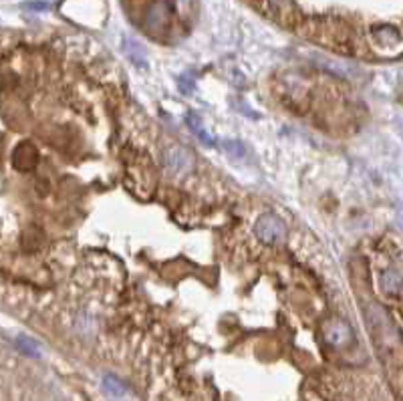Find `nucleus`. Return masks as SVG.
Segmentation results:
<instances>
[{"mask_svg":"<svg viewBox=\"0 0 403 401\" xmlns=\"http://www.w3.org/2000/svg\"><path fill=\"white\" fill-rule=\"evenodd\" d=\"M163 168L174 178H184L194 170V155L182 146H174L163 154Z\"/></svg>","mask_w":403,"mask_h":401,"instance_id":"nucleus-1","label":"nucleus"},{"mask_svg":"<svg viewBox=\"0 0 403 401\" xmlns=\"http://www.w3.org/2000/svg\"><path fill=\"white\" fill-rule=\"evenodd\" d=\"M254 232L266 244H279L286 238V226L275 214H264V216L258 218V222L254 226Z\"/></svg>","mask_w":403,"mask_h":401,"instance_id":"nucleus-2","label":"nucleus"},{"mask_svg":"<svg viewBox=\"0 0 403 401\" xmlns=\"http://www.w3.org/2000/svg\"><path fill=\"white\" fill-rule=\"evenodd\" d=\"M325 339L335 347H347L353 343V331L345 321H329L325 325Z\"/></svg>","mask_w":403,"mask_h":401,"instance_id":"nucleus-3","label":"nucleus"},{"mask_svg":"<svg viewBox=\"0 0 403 401\" xmlns=\"http://www.w3.org/2000/svg\"><path fill=\"white\" fill-rule=\"evenodd\" d=\"M379 284L385 295L400 299L402 297V275L395 268H387L379 275Z\"/></svg>","mask_w":403,"mask_h":401,"instance_id":"nucleus-4","label":"nucleus"},{"mask_svg":"<svg viewBox=\"0 0 403 401\" xmlns=\"http://www.w3.org/2000/svg\"><path fill=\"white\" fill-rule=\"evenodd\" d=\"M168 23V8L163 4H155L154 8L148 12V25L152 29H159Z\"/></svg>","mask_w":403,"mask_h":401,"instance_id":"nucleus-5","label":"nucleus"},{"mask_svg":"<svg viewBox=\"0 0 403 401\" xmlns=\"http://www.w3.org/2000/svg\"><path fill=\"white\" fill-rule=\"evenodd\" d=\"M187 125H189V129L202 139V144H206V146H212L214 144V139L210 137V133L206 131V127L202 125V122H200V117H196V115H187Z\"/></svg>","mask_w":403,"mask_h":401,"instance_id":"nucleus-6","label":"nucleus"},{"mask_svg":"<svg viewBox=\"0 0 403 401\" xmlns=\"http://www.w3.org/2000/svg\"><path fill=\"white\" fill-rule=\"evenodd\" d=\"M75 329H77L81 335H91L95 331V319L93 317H89V314H79V317H77Z\"/></svg>","mask_w":403,"mask_h":401,"instance_id":"nucleus-7","label":"nucleus"},{"mask_svg":"<svg viewBox=\"0 0 403 401\" xmlns=\"http://www.w3.org/2000/svg\"><path fill=\"white\" fill-rule=\"evenodd\" d=\"M103 385H105V389H107L111 396H124L125 393L124 383H122L119 379L111 377V375H107V377L103 379Z\"/></svg>","mask_w":403,"mask_h":401,"instance_id":"nucleus-8","label":"nucleus"},{"mask_svg":"<svg viewBox=\"0 0 403 401\" xmlns=\"http://www.w3.org/2000/svg\"><path fill=\"white\" fill-rule=\"evenodd\" d=\"M16 345H19L25 353H29V355H38V347H36L34 341L27 339V337H19V339H16Z\"/></svg>","mask_w":403,"mask_h":401,"instance_id":"nucleus-9","label":"nucleus"},{"mask_svg":"<svg viewBox=\"0 0 403 401\" xmlns=\"http://www.w3.org/2000/svg\"><path fill=\"white\" fill-rule=\"evenodd\" d=\"M224 148L234 155H244V148L238 141H228V144H224Z\"/></svg>","mask_w":403,"mask_h":401,"instance_id":"nucleus-10","label":"nucleus"},{"mask_svg":"<svg viewBox=\"0 0 403 401\" xmlns=\"http://www.w3.org/2000/svg\"><path fill=\"white\" fill-rule=\"evenodd\" d=\"M27 8H34V10H47V8H49V4H45V2H29V4H27Z\"/></svg>","mask_w":403,"mask_h":401,"instance_id":"nucleus-11","label":"nucleus"}]
</instances>
